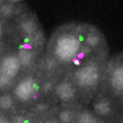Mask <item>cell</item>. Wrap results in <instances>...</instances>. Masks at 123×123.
<instances>
[{
  "instance_id": "obj_11",
  "label": "cell",
  "mask_w": 123,
  "mask_h": 123,
  "mask_svg": "<svg viewBox=\"0 0 123 123\" xmlns=\"http://www.w3.org/2000/svg\"><path fill=\"white\" fill-rule=\"evenodd\" d=\"M100 41V38L96 34H90L86 37V43L91 47H96Z\"/></svg>"
},
{
  "instance_id": "obj_21",
  "label": "cell",
  "mask_w": 123,
  "mask_h": 123,
  "mask_svg": "<svg viewBox=\"0 0 123 123\" xmlns=\"http://www.w3.org/2000/svg\"><path fill=\"white\" fill-rule=\"evenodd\" d=\"M4 1V0H0V3H1V2H3Z\"/></svg>"
},
{
  "instance_id": "obj_14",
  "label": "cell",
  "mask_w": 123,
  "mask_h": 123,
  "mask_svg": "<svg viewBox=\"0 0 123 123\" xmlns=\"http://www.w3.org/2000/svg\"><path fill=\"white\" fill-rule=\"evenodd\" d=\"M11 80V78L6 75L2 74H0V87H5L9 83Z\"/></svg>"
},
{
  "instance_id": "obj_5",
  "label": "cell",
  "mask_w": 123,
  "mask_h": 123,
  "mask_svg": "<svg viewBox=\"0 0 123 123\" xmlns=\"http://www.w3.org/2000/svg\"><path fill=\"white\" fill-rule=\"evenodd\" d=\"M57 94L63 100H68L74 96L75 90L70 84L68 82L62 83L56 89Z\"/></svg>"
},
{
  "instance_id": "obj_19",
  "label": "cell",
  "mask_w": 123,
  "mask_h": 123,
  "mask_svg": "<svg viewBox=\"0 0 123 123\" xmlns=\"http://www.w3.org/2000/svg\"><path fill=\"white\" fill-rule=\"evenodd\" d=\"M11 1H13V2H18V1H20V0H11Z\"/></svg>"
},
{
  "instance_id": "obj_20",
  "label": "cell",
  "mask_w": 123,
  "mask_h": 123,
  "mask_svg": "<svg viewBox=\"0 0 123 123\" xmlns=\"http://www.w3.org/2000/svg\"><path fill=\"white\" fill-rule=\"evenodd\" d=\"M55 123V122H48V123Z\"/></svg>"
},
{
  "instance_id": "obj_7",
  "label": "cell",
  "mask_w": 123,
  "mask_h": 123,
  "mask_svg": "<svg viewBox=\"0 0 123 123\" xmlns=\"http://www.w3.org/2000/svg\"><path fill=\"white\" fill-rule=\"evenodd\" d=\"M18 60L20 63L23 65H30L33 60V54L28 49H24L18 54Z\"/></svg>"
},
{
  "instance_id": "obj_10",
  "label": "cell",
  "mask_w": 123,
  "mask_h": 123,
  "mask_svg": "<svg viewBox=\"0 0 123 123\" xmlns=\"http://www.w3.org/2000/svg\"><path fill=\"white\" fill-rule=\"evenodd\" d=\"M12 99L9 96L3 95L0 97V107L5 109H9L12 106Z\"/></svg>"
},
{
  "instance_id": "obj_22",
  "label": "cell",
  "mask_w": 123,
  "mask_h": 123,
  "mask_svg": "<svg viewBox=\"0 0 123 123\" xmlns=\"http://www.w3.org/2000/svg\"><path fill=\"white\" fill-rule=\"evenodd\" d=\"M0 31H1V26H0Z\"/></svg>"
},
{
  "instance_id": "obj_13",
  "label": "cell",
  "mask_w": 123,
  "mask_h": 123,
  "mask_svg": "<svg viewBox=\"0 0 123 123\" xmlns=\"http://www.w3.org/2000/svg\"><path fill=\"white\" fill-rule=\"evenodd\" d=\"M60 119L63 123H69L72 120V115L68 111H63L59 114Z\"/></svg>"
},
{
  "instance_id": "obj_1",
  "label": "cell",
  "mask_w": 123,
  "mask_h": 123,
  "mask_svg": "<svg viewBox=\"0 0 123 123\" xmlns=\"http://www.w3.org/2000/svg\"><path fill=\"white\" fill-rule=\"evenodd\" d=\"M80 48V43L71 35H65L58 39L55 46V54L60 59L68 61L74 58Z\"/></svg>"
},
{
  "instance_id": "obj_17",
  "label": "cell",
  "mask_w": 123,
  "mask_h": 123,
  "mask_svg": "<svg viewBox=\"0 0 123 123\" xmlns=\"http://www.w3.org/2000/svg\"><path fill=\"white\" fill-rule=\"evenodd\" d=\"M0 123H8V122L5 118L0 117Z\"/></svg>"
},
{
  "instance_id": "obj_4",
  "label": "cell",
  "mask_w": 123,
  "mask_h": 123,
  "mask_svg": "<svg viewBox=\"0 0 123 123\" xmlns=\"http://www.w3.org/2000/svg\"><path fill=\"white\" fill-rule=\"evenodd\" d=\"M35 89V84L31 79H25L16 86L15 92L18 98L22 100H27L33 95Z\"/></svg>"
},
{
  "instance_id": "obj_18",
  "label": "cell",
  "mask_w": 123,
  "mask_h": 123,
  "mask_svg": "<svg viewBox=\"0 0 123 123\" xmlns=\"http://www.w3.org/2000/svg\"><path fill=\"white\" fill-rule=\"evenodd\" d=\"M74 63L76 65H79L80 64V61L78 59H74Z\"/></svg>"
},
{
  "instance_id": "obj_12",
  "label": "cell",
  "mask_w": 123,
  "mask_h": 123,
  "mask_svg": "<svg viewBox=\"0 0 123 123\" xmlns=\"http://www.w3.org/2000/svg\"><path fill=\"white\" fill-rule=\"evenodd\" d=\"M78 123H96V121L91 114H84L79 118Z\"/></svg>"
},
{
  "instance_id": "obj_2",
  "label": "cell",
  "mask_w": 123,
  "mask_h": 123,
  "mask_svg": "<svg viewBox=\"0 0 123 123\" xmlns=\"http://www.w3.org/2000/svg\"><path fill=\"white\" fill-rule=\"evenodd\" d=\"M77 81L80 86H91L97 82L99 74L96 67L92 65L81 68L75 74Z\"/></svg>"
},
{
  "instance_id": "obj_6",
  "label": "cell",
  "mask_w": 123,
  "mask_h": 123,
  "mask_svg": "<svg viewBox=\"0 0 123 123\" xmlns=\"http://www.w3.org/2000/svg\"><path fill=\"white\" fill-rule=\"evenodd\" d=\"M111 84L117 90L123 89V66L117 68L113 72Z\"/></svg>"
},
{
  "instance_id": "obj_8",
  "label": "cell",
  "mask_w": 123,
  "mask_h": 123,
  "mask_svg": "<svg viewBox=\"0 0 123 123\" xmlns=\"http://www.w3.org/2000/svg\"><path fill=\"white\" fill-rule=\"evenodd\" d=\"M95 109L98 114L105 115L109 112L110 109V104L107 102H100L95 106Z\"/></svg>"
},
{
  "instance_id": "obj_9",
  "label": "cell",
  "mask_w": 123,
  "mask_h": 123,
  "mask_svg": "<svg viewBox=\"0 0 123 123\" xmlns=\"http://www.w3.org/2000/svg\"><path fill=\"white\" fill-rule=\"evenodd\" d=\"M22 29L26 34H30L36 29V25L32 20H27L22 23Z\"/></svg>"
},
{
  "instance_id": "obj_16",
  "label": "cell",
  "mask_w": 123,
  "mask_h": 123,
  "mask_svg": "<svg viewBox=\"0 0 123 123\" xmlns=\"http://www.w3.org/2000/svg\"><path fill=\"white\" fill-rule=\"evenodd\" d=\"M13 123H26V121L23 117L17 116L13 118Z\"/></svg>"
},
{
  "instance_id": "obj_3",
  "label": "cell",
  "mask_w": 123,
  "mask_h": 123,
  "mask_svg": "<svg viewBox=\"0 0 123 123\" xmlns=\"http://www.w3.org/2000/svg\"><path fill=\"white\" fill-rule=\"evenodd\" d=\"M20 67V62L16 57L7 56L1 62L0 72L12 79L17 74Z\"/></svg>"
},
{
  "instance_id": "obj_15",
  "label": "cell",
  "mask_w": 123,
  "mask_h": 123,
  "mask_svg": "<svg viewBox=\"0 0 123 123\" xmlns=\"http://www.w3.org/2000/svg\"><path fill=\"white\" fill-rule=\"evenodd\" d=\"M1 13L3 14L4 15H11L12 12V8L9 5H5V6H2L1 9Z\"/></svg>"
}]
</instances>
